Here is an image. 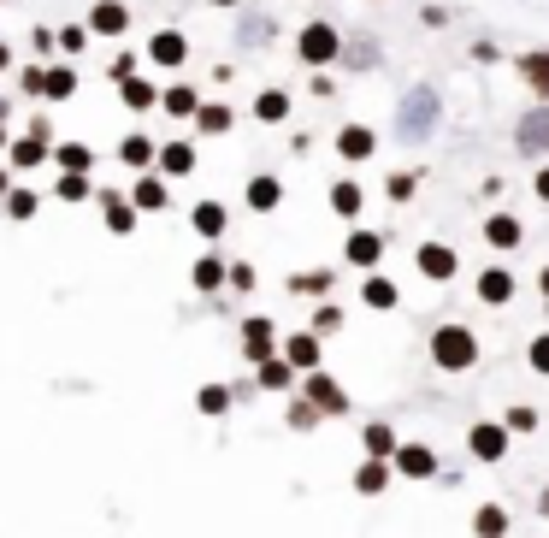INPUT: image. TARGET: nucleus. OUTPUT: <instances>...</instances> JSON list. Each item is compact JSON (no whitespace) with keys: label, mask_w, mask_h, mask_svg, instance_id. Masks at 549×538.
I'll return each mask as SVG.
<instances>
[{"label":"nucleus","mask_w":549,"mask_h":538,"mask_svg":"<svg viewBox=\"0 0 549 538\" xmlns=\"http://www.w3.org/2000/svg\"><path fill=\"white\" fill-rule=\"evenodd\" d=\"M473 533H479V538H502V533H508V515H502L496 503H485V509L473 515Z\"/></svg>","instance_id":"f3484780"},{"label":"nucleus","mask_w":549,"mask_h":538,"mask_svg":"<svg viewBox=\"0 0 549 538\" xmlns=\"http://www.w3.org/2000/svg\"><path fill=\"white\" fill-rule=\"evenodd\" d=\"M355 485H361L366 497H372V491H384V485H390V468H384V456H372V462L361 468V479H355Z\"/></svg>","instance_id":"b1692460"},{"label":"nucleus","mask_w":549,"mask_h":538,"mask_svg":"<svg viewBox=\"0 0 549 538\" xmlns=\"http://www.w3.org/2000/svg\"><path fill=\"white\" fill-rule=\"evenodd\" d=\"M296 54H302L307 66H331V60H343V36L331 24H307L302 36H296Z\"/></svg>","instance_id":"7ed1b4c3"},{"label":"nucleus","mask_w":549,"mask_h":538,"mask_svg":"<svg viewBox=\"0 0 549 538\" xmlns=\"http://www.w3.org/2000/svg\"><path fill=\"white\" fill-rule=\"evenodd\" d=\"M12 160H18V166H36V160H42V136H24V142H12Z\"/></svg>","instance_id":"72a5a7b5"},{"label":"nucleus","mask_w":549,"mask_h":538,"mask_svg":"<svg viewBox=\"0 0 549 538\" xmlns=\"http://www.w3.org/2000/svg\"><path fill=\"white\" fill-rule=\"evenodd\" d=\"M225 284V267L219 261H195V290H219Z\"/></svg>","instance_id":"c756f323"},{"label":"nucleus","mask_w":549,"mask_h":538,"mask_svg":"<svg viewBox=\"0 0 549 538\" xmlns=\"http://www.w3.org/2000/svg\"><path fill=\"white\" fill-rule=\"evenodd\" d=\"M225 403H231L225 391H201V408H207V414H225Z\"/></svg>","instance_id":"79ce46f5"},{"label":"nucleus","mask_w":549,"mask_h":538,"mask_svg":"<svg viewBox=\"0 0 549 538\" xmlns=\"http://www.w3.org/2000/svg\"><path fill=\"white\" fill-rule=\"evenodd\" d=\"M420 272H426V278H449V272H455V249L426 243V249H420Z\"/></svg>","instance_id":"1a4fd4ad"},{"label":"nucleus","mask_w":549,"mask_h":538,"mask_svg":"<svg viewBox=\"0 0 549 538\" xmlns=\"http://www.w3.org/2000/svg\"><path fill=\"white\" fill-rule=\"evenodd\" d=\"M290 373H296L290 361H260V385H272V391H278V385H290Z\"/></svg>","instance_id":"7c9ffc66"},{"label":"nucleus","mask_w":549,"mask_h":538,"mask_svg":"<svg viewBox=\"0 0 549 538\" xmlns=\"http://www.w3.org/2000/svg\"><path fill=\"white\" fill-rule=\"evenodd\" d=\"M113 77H136V54H119L113 60Z\"/></svg>","instance_id":"49530a36"},{"label":"nucleus","mask_w":549,"mask_h":538,"mask_svg":"<svg viewBox=\"0 0 549 538\" xmlns=\"http://www.w3.org/2000/svg\"><path fill=\"white\" fill-rule=\"evenodd\" d=\"M284 361H290V367H302V373H313V367H319V343H313V337H290V343H284Z\"/></svg>","instance_id":"f8f14e48"},{"label":"nucleus","mask_w":549,"mask_h":538,"mask_svg":"<svg viewBox=\"0 0 549 538\" xmlns=\"http://www.w3.org/2000/svg\"><path fill=\"white\" fill-rule=\"evenodd\" d=\"M83 196H89L83 172H65V178H60V202H83Z\"/></svg>","instance_id":"c9c22d12"},{"label":"nucleus","mask_w":549,"mask_h":538,"mask_svg":"<svg viewBox=\"0 0 549 538\" xmlns=\"http://www.w3.org/2000/svg\"><path fill=\"white\" fill-rule=\"evenodd\" d=\"M71 89H77V77H71V71H65V66L42 71V95H54V101H65V95H71Z\"/></svg>","instance_id":"5701e85b"},{"label":"nucleus","mask_w":549,"mask_h":538,"mask_svg":"<svg viewBox=\"0 0 549 538\" xmlns=\"http://www.w3.org/2000/svg\"><path fill=\"white\" fill-rule=\"evenodd\" d=\"M6 207H12V219H30V213H36V196H30V190H12Z\"/></svg>","instance_id":"4c0bfd02"},{"label":"nucleus","mask_w":549,"mask_h":538,"mask_svg":"<svg viewBox=\"0 0 549 538\" xmlns=\"http://www.w3.org/2000/svg\"><path fill=\"white\" fill-rule=\"evenodd\" d=\"M225 125H231L225 107H201V131H225Z\"/></svg>","instance_id":"58836bf2"},{"label":"nucleus","mask_w":549,"mask_h":538,"mask_svg":"<svg viewBox=\"0 0 549 538\" xmlns=\"http://www.w3.org/2000/svg\"><path fill=\"white\" fill-rule=\"evenodd\" d=\"M361 290H366L372 308H396V284H390V278H366Z\"/></svg>","instance_id":"a878e982"},{"label":"nucleus","mask_w":549,"mask_h":538,"mask_svg":"<svg viewBox=\"0 0 549 538\" xmlns=\"http://www.w3.org/2000/svg\"><path fill=\"white\" fill-rule=\"evenodd\" d=\"M437 131V89H408V101H402V113H396V136L402 142H426Z\"/></svg>","instance_id":"f257e3e1"},{"label":"nucleus","mask_w":549,"mask_h":538,"mask_svg":"<svg viewBox=\"0 0 549 538\" xmlns=\"http://www.w3.org/2000/svg\"><path fill=\"white\" fill-rule=\"evenodd\" d=\"M160 166H166V172H189V166H195V148H189V142H166V148H160Z\"/></svg>","instance_id":"412c9836"},{"label":"nucleus","mask_w":549,"mask_h":538,"mask_svg":"<svg viewBox=\"0 0 549 538\" xmlns=\"http://www.w3.org/2000/svg\"><path fill=\"white\" fill-rule=\"evenodd\" d=\"M101 202H107V225H113V231H130V219H136V213H130L119 196H101Z\"/></svg>","instance_id":"f704fd0d"},{"label":"nucleus","mask_w":549,"mask_h":538,"mask_svg":"<svg viewBox=\"0 0 549 538\" xmlns=\"http://www.w3.org/2000/svg\"><path fill=\"white\" fill-rule=\"evenodd\" d=\"M538 196H544V202H549V166H544V172H538Z\"/></svg>","instance_id":"de8ad7c7"},{"label":"nucleus","mask_w":549,"mask_h":538,"mask_svg":"<svg viewBox=\"0 0 549 538\" xmlns=\"http://www.w3.org/2000/svg\"><path fill=\"white\" fill-rule=\"evenodd\" d=\"M195 231L219 237V231H225V207H219V202H201V207H195Z\"/></svg>","instance_id":"393cba45"},{"label":"nucleus","mask_w":549,"mask_h":538,"mask_svg":"<svg viewBox=\"0 0 549 538\" xmlns=\"http://www.w3.org/2000/svg\"><path fill=\"white\" fill-rule=\"evenodd\" d=\"M431 355H437V367L461 373V367L479 361V343H473V332H461V326H443V332L431 337Z\"/></svg>","instance_id":"f03ea898"},{"label":"nucleus","mask_w":549,"mask_h":538,"mask_svg":"<svg viewBox=\"0 0 549 538\" xmlns=\"http://www.w3.org/2000/svg\"><path fill=\"white\" fill-rule=\"evenodd\" d=\"M378 255H384V237H372V231H355V237H349V261H355V267H372Z\"/></svg>","instance_id":"4468645a"},{"label":"nucleus","mask_w":549,"mask_h":538,"mask_svg":"<svg viewBox=\"0 0 549 538\" xmlns=\"http://www.w3.org/2000/svg\"><path fill=\"white\" fill-rule=\"evenodd\" d=\"M124 24H130V12H124L119 0H101V6L89 12V30H101V36H119Z\"/></svg>","instance_id":"0eeeda50"},{"label":"nucleus","mask_w":549,"mask_h":538,"mask_svg":"<svg viewBox=\"0 0 549 538\" xmlns=\"http://www.w3.org/2000/svg\"><path fill=\"white\" fill-rule=\"evenodd\" d=\"M278 196H284V190H278V178H254V184H248V207H254V213H272Z\"/></svg>","instance_id":"2eb2a0df"},{"label":"nucleus","mask_w":549,"mask_h":538,"mask_svg":"<svg viewBox=\"0 0 549 538\" xmlns=\"http://www.w3.org/2000/svg\"><path fill=\"white\" fill-rule=\"evenodd\" d=\"M502 450H508V432H502V426H473V456L496 462Z\"/></svg>","instance_id":"9d476101"},{"label":"nucleus","mask_w":549,"mask_h":538,"mask_svg":"<svg viewBox=\"0 0 549 538\" xmlns=\"http://www.w3.org/2000/svg\"><path fill=\"white\" fill-rule=\"evenodd\" d=\"M479 296H485V302H508V296H514V278H508V272H485V278H479Z\"/></svg>","instance_id":"4be33fe9"},{"label":"nucleus","mask_w":549,"mask_h":538,"mask_svg":"<svg viewBox=\"0 0 549 538\" xmlns=\"http://www.w3.org/2000/svg\"><path fill=\"white\" fill-rule=\"evenodd\" d=\"M532 367L549 373V337H532Z\"/></svg>","instance_id":"a19ab883"},{"label":"nucleus","mask_w":549,"mask_h":538,"mask_svg":"<svg viewBox=\"0 0 549 538\" xmlns=\"http://www.w3.org/2000/svg\"><path fill=\"white\" fill-rule=\"evenodd\" d=\"M160 101H166V113H178V119L195 113V95H189V89H172V95H160Z\"/></svg>","instance_id":"e433bc0d"},{"label":"nucleus","mask_w":549,"mask_h":538,"mask_svg":"<svg viewBox=\"0 0 549 538\" xmlns=\"http://www.w3.org/2000/svg\"><path fill=\"white\" fill-rule=\"evenodd\" d=\"M213 6H231V0H213Z\"/></svg>","instance_id":"864d4df0"},{"label":"nucleus","mask_w":549,"mask_h":538,"mask_svg":"<svg viewBox=\"0 0 549 538\" xmlns=\"http://www.w3.org/2000/svg\"><path fill=\"white\" fill-rule=\"evenodd\" d=\"M313 414H319L313 403H296V408H290V426H313Z\"/></svg>","instance_id":"c03bdc74"},{"label":"nucleus","mask_w":549,"mask_h":538,"mask_svg":"<svg viewBox=\"0 0 549 538\" xmlns=\"http://www.w3.org/2000/svg\"><path fill=\"white\" fill-rule=\"evenodd\" d=\"M60 166L65 172H83V166H89V148H83V142H60Z\"/></svg>","instance_id":"2f4dec72"},{"label":"nucleus","mask_w":549,"mask_h":538,"mask_svg":"<svg viewBox=\"0 0 549 538\" xmlns=\"http://www.w3.org/2000/svg\"><path fill=\"white\" fill-rule=\"evenodd\" d=\"M366 450H372V456H390V450H396V432H390L384 420H378V426H366Z\"/></svg>","instance_id":"bb28decb"},{"label":"nucleus","mask_w":549,"mask_h":538,"mask_svg":"<svg viewBox=\"0 0 549 538\" xmlns=\"http://www.w3.org/2000/svg\"><path fill=\"white\" fill-rule=\"evenodd\" d=\"M183 54H189V48H183L178 30H160V36L148 42V60H154V66H183Z\"/></svg>","instance_id":"423d86ee"},{"label":"nucleus","mask_w":549,"mask_h":538,"mask_svg":"<svg viewBox=\"0 0 549 538\" xmlns=\"http://www.w3.org/2000/svg\"><path fill=\"white\" fill-rule=\"evenodd\" d=\"M396 468L408 473V479H426V473L437 468V456H431L426 444H408V450H396Z\"/></svg>","instance_id":"6e6552de"},{"label":"nucleus","mask_w":549,"mask_h":538,"mask_svg":"<svg viewBox=\"0 0 549 538\" xmlns=\"http://www.w3.org/2000/svg\"><path fill=\"white\" fill-rule=\"evenodd\" d=\"M337 148H343V160H366V154H372V131H366V125H343Z\"/></svg>","instance_id":"ddd939ff"},{"label":"nucleus","mask_w":549,"mask_h":538,"mask_svg":"<svg viewBox=\"0 0 549 538\" xmlns=\"http://www.w3.org/2000/svg\"><path fill=\"white\" fill-rule=\"evenodd\" d=\"M485 237H490V243H496V249H514V243H520V219H508V213H496V219H490V225H485Z\"/></svg>","instance_id":"dca6fc26"},{"label":"nucleus","mask_w":549,"mask_h":538,"mask_svg":"<svg viewBox=\"0 0 549 538\" xmlns=\"http://www.w3.org/2000/svg\"><path fill=\"white\" fill-rule=\"evenodd\" d=\"M508 426H520V432H532V426H538V414H532V408H514V414H508Z\"/></svg>","instance_id":"37998d69"},{"label":"nucleus","mask_w":549,"mask_h":538,"mask_svg":"<svg viewBox=\"0 0 549 538\" xmlns=\"http://www.w3.org/2000/svg\"><path fill=\"white\" fill-rule=\"evenodd\" d=\"M544 296H549V272H544Z\"/></svg>","instance_id":"603ef678"},{"label":"nucleus","mask_w":549,"mask_h":538,"mask_svg":"<svg viewBox=\"0 0 549 538\" xmlns=\"http://www.w3.org/2000/svg\"><path fill=\"white\" fill-rule=\"evenodd\" d=\"M160 95H154V83H142V77H124V107H136V113H148Z\"/></svg>","instance_id":"6ab92c4d"},{"label":"nucleus","mask_w":549,"mask_h":538,"mask_svg":"<svg viewBox=\"0 0 549 538\" xmlns=\"http://www.w3.org/2000/svg\"><path fill=\"white\" fill-rule=\"evenodd\" d=\"M225 278H231L237 290H254V267H231V272H225Z\"/></svg>","instance_id":"a18cd8bd"},{"label":"nucleus","mask_w":549,"mask_h":538,"mask_svg":"<svg viewBox=\"0 0 549 538\" xmlns=\"http://www.w3.org/2000/svg\"><path fill=\"white\" fill-rule=\"evenodd\" d=\"M520 77H526L538 95H549V54H526V60H520Z\"/></svg>","instance_id":"a211bd4d"},{"label":"nucleus","mask_w":549,"mask_h":538,"mask_svg":"<svg viewBox=\"0 0 549 538\" xmlns=\"http://www.w3.org/2000/svg\"><path fill=\"white\" fill-rule=\"evenodd\" d=\"M243 349H248V361H266L272 355V320H248Z\"/></svg>","instance_id":"9b49d317"},{"label":"nucleus","mask_w":549,"mask_h":538,"mask_svg":"<svg viewBox=\"0 0 549 538\" xmlns=\"http://www.w3.org/2000/svg\"><path fill=\"white\" fill-rule=\"evenodd\" d=\"M254 113H260V119H266V125H278V119H284V113H290V95H284V89H266V95H260V101H254Z\"/></svg>","instance_id":"aec40b11"},{"label":"nucleus","mask_w":549,"mask_h":538,"mask_svg":"<svg viewBox=\"0 0 549 538\" xmlns=\"http://www.w3.org/2000/svg\"><path fill=\"white\" fill-rule=\"evenodd\" d=\"M325 284H331L325 272H307V278H290V290H307V296H313V290H325Z\"/></svg>","instance_id":"ea45409f"},{"label":"nucleus","mask_w":549,"mask_h":538,"mask_svg":"<svg viewBox=\"0 0 549 538\" xmlns=\"http://www.w3.org/2000/svg\"><path fill=\"white\" fill-rule=\"evenodd\" d=\"M538 509H544V515H549V485H544V497H538Z\"/></svg>","instance_id":"09e8293b"},{"label":"nucleus","mask_w":549,"mask_h":538,"mask_svg":"<svg viewBox=\"0 0 549 538\" xmlns=\"http://www.w3.org/2000/svg\"><path fill=\"white\" fill-rule=\"evenodd\" d=\"M331 207H337V213H361V190H355V184H337V190H331Z\"/></svg>","instance_id":"473e14b6"},{"label":"nucleus","mask_w":549,"mask_h":538,"mask_svg":"<svg viewBox=\"0 0 549 538\" xmlns=\"http://www.w3.org/2000/svg\"><path fill=\"white\" fill-rule=\"evenodd\" d=\"M0 71H6V48H0Z\"/></svg>","instance_id":"3c124183"},{"label":"nucleus","mask_w":549,"mask_h":538,"mask_svg":"<svg viewBox=\"0 0 549 538\" xmlns=\"http://www.w3.org/2000/svg\"><path fill=\"white\" fill-rule=\"evenodd\" d=\"M136 207H166V184L160 178H142L136 184Z\"/></svg>","instance_id":"c85d7f7f"},{"label":"nucleus","mask_w":549,"mask_h":538,"mask_svg":"<svg viewBox=\"0 0 549 538\" xmlns=\"http://www.w3.org/2000/svg\"><path fill=\"white\" fill-rule=\"evenodd\" d=\"M0 148H6V131H0Z\"/></svg>","instance_id":"5fc2aeb1"},{"label":"nucleus","mask_w":549,"mask_h":538,"mask_svg":"<svg viewBox=\"0 0 549 538\" xmlns=\"http://www.w3.org/2000/svg\"><path fill=\"white\" fill-rule=\"evenodd\" d=\"M119 154L130 160V166H148V160H154V142H148V136H124Z\"/></svg>","instance_id":"cd10ccee"},{"label":"nucleus","mask_w":549,"mask_h":538,"mask_svg":"<svg viewBox=\"0 0 549 538\" xmlns=\"http://www.w3.org/2000/svg\"><path fill=\"white\" fill-rule=\"evenodd\" d=\"M0 196H6V172H0Z\"/></svg>","instance_id":"8fccbe9b"},{"label":"nucleus","mask_w":549,"mask_h":538,"mask_svg":"<svg viewBox=\"0 0 549 538\" xmlns=\"http://www.w3.org/2000/svg\"><path fill=\"white\" fill-rule=\"evenodd\" d=\"M514 142H520L526 154H538V148H549V107H532V113L520 119V131H514Z\"/></svg>","instance_id":"20e7f679"},{"label":"nucleus","mask_w":549,"mask_h":538,"mask_svg":"<svg viewBox=\"0 0 549 538\" xmlns=\"http://www.w3.org/2000/svg\"><path fill=\"white\" fill-rule=\"evenodd\" d=\"M307 397H313V408H319V414H343V408H349V397H343L325 373H313V379H307Z\"/></svg>","instance_id":"39448f33"}]
</instances>
